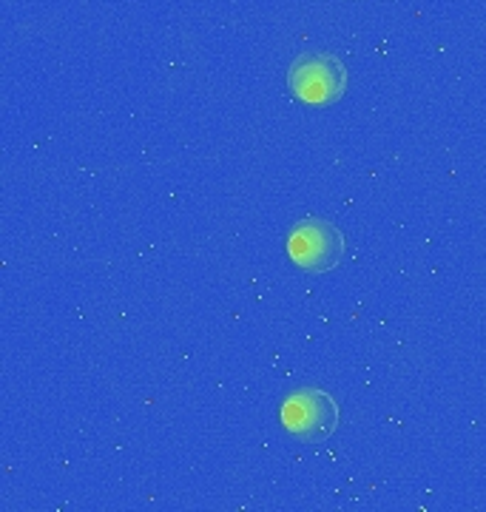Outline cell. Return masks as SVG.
<instances>
[{"instance_id":"2","label":"cell","mask_w":486,"mask_h":512,"mask_svg":"<svg viewBox=\"0 0 486 512\" xmlns=\"http://www.w3.org/2000/svg\"><path fill=\"white\" fill-rule=\"evenodd\" d=\"M290 92L310 106H330L347 89V66L330 52H310L293 60L288 72Z\"/></svg>"},{"instance_id":"1","label":"cell","mask_w":486,"mask_h":512,"mask_svg":"<svg viewBox=\"0 0 486 512\" xmlns=\"http://www.w3.org/2000/svg\"><path fill=\"white\" fill-rule=\"evenodd\" d=\"M282 427L288 430L293 439L305 441V444H316V441H327L336 427H339V404L336 399L319 390V387H305L296 390L282 402Z\"/></svg>"},{"instance_id":"3","label":"cell","mask_w":486,"mask_h":512,"mask_svg":"<svg viewBox=\"0 0 486 512\" xmlns=\"http://www.w3.org/2000/svg\"><path fill=\"white\" fill-rule=\"evenodd\" d=\"M344 251H347V242L342 231L333 222L319 220V217L296 222L288 237L290 259L307 274H327L339 268Z\"/></svg>"}]
</instances>
